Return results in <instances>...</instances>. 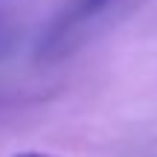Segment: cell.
I'll list each match as a JSON object with an SVG mask.
<instances>
[{
  "label": "cell",
  "mask_w": 157,
  "mask_h": 157,
  "mask_svg": "<svg viewBox=\"0 0 157 157\" xmlns=\"http://www.w3.org/2000/svg\"><path fill=\"white\" fill-rule=\"evenodd\" d=\"M6 41H9V35H6V26H3V21H0V47H6Z\"/></svg>",
  "instance_id": "3"
},
{
  "label": "cell",
  "mask_w": 157,
  "mask_h": 157,
  "mask_svg": "<svg viewBox=\"0 0 157 157\" xmlns=\"http://www.w3.org/2000/svg\"><path fill=\"white\" fill-rule=\"evenodd\" d=\"M105 3L108 0H73V6H70V9L64 12V17L58 21L56 32H64V29H70L73 23H82V21H87V17H93Z\"/></svg>",
  "instance_id": "1"
},
{
  "label": "cell",
  "mask_w": 157,
  "mask_h": 157,
  "mask_svg": "<svg viewBox=\"0 0 157 157\" xmlns=\"http://www.w3.org/2000/svg\"><path fill=\"white\" fill-rule=\"evenodd\" d=\"M12 157H58V154H47V151H17Z\"/></svg>",
  "instance_id": "2"
}]
</instances>
